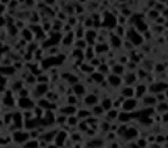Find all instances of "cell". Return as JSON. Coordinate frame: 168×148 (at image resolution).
<instances>
[{
    "mask_svg": "<svg viewBox=\"0 0 168 148\" xmlns=\"http://www.w3.org/2000/svg\"><path fill=\"white\" fill-rule=\"evenodd\" d=\"M139 107H141L139 99L135 97H131V98H125V99L122 101L121 110L126 111V112H133V111H137Z\"/></svg>",
    "mask_w": 168,
    "mask_h": 148,
    "instance_id": "1",
    "label": "cell"
},
{
    "mask_svg": "<svg viewBox=\"0 0 168 148\" xmlns=\"http://www.w3.org/2000/svg\"><path fill=\"white\" fill-rule=\"evenodd\" d=\"M105 81L108 82V86L113 90H118L120 87L124 85V81H122V77L121 75H117L113 73H109L105 75Z\"/></svg>",
    "mask_w": 168,
    "mask_h": 148,
    "instance_id": "2",
    "label": "cell"
},
{
    "mask_svg": "<svg viewBox=\"0 0 168 148\" xmlns=\"http://www.w3.org/2000/svg\"><path fill=\"white\" fill-rule=\"evenodd\" d=\"M167 87H168V81H155L154 84L148 85V93L158 94V93H163Z\"/></svg>",
    "mask_w": 168,
    "mask_h": 148,
    "instance_id": "3",
    "label": "cell"
},
{
    "mask_svg": "<svg viewBox=\"0 0 168 148\" xmlns=\"http://www.w3.org/2000/svg\"><path fill=\"white\" fill-rule=\"evenodd\" d=\"M139 103H141V107H154L156 105L155 94H153V93H146V94L139 99Z\"/></svg>",
    "mask_w": 168,
    "mask_h": 148,
    "instance_id": "4",
    "label": "cell"
},
{
    "mask_svg": "<svg viewBox=\"0 0 168 148\" xmlns=\"http://www.w3.org/2000/svg\"><path fill=\"white\" fill-rule=\"evenodd\" d=\"M134 91H135V98L141 99V98L148 93V85L146 82H142V81H138L135 85H134Z\"/></svg>",
    "mask_w": 168,
    "mask_h": 148,
    "instance_id": "5",
    "label": "cell"
},
{
    "mask_svg": "<svg viewBox=\"0 0 168 148\" xmlns=\"http://www.w3.org/2000/svg\"><path fill=\"white\" fill-rule=\"evenodd\" d=\"M122 40L124 38H121V37H118L117 35H114L113 32L110 31V35H109V37H108V44L110 45V48L112 49H114V50H120L121 49V45H122Z\"/></svg>",
    "mask_w": 168,
    "mask_h": 148,
    "instance_id": "6",
    "label": "cell"
},
{
    "mask_svg": "<svg viewBox=\"0 0 168 148\" xmlns=\"http://www.w3.org/2000/svg\"><path fill=\"white\" fill-rule=\"evenodd\" d=\"M83 103L86 107H92L93 105L100 102V98L97 94H93V93H89V94H84L83 97Z\"/></svg>",
    "mask_w": 168,
    "mask_h": 148,
    "instance_id": "7",
    "label": "cell"
},
{
    "mask_svg": "<svg viewBox=\"0 0 168 148\" xmlns=\"http://www.w3.org/2000/svg\"><path fill=\"white\" fill-rule=\"evenodd\" d=\"M118 94L124 98H131V97H135V91H134V86H130V85H122L120 87V91Z\"/></svg>",
    "mask_w": 168,
    "mask_h": 148,
    "instance_id": "8",
    "label": "cell"
},
{
    "mask_svg": "<svg viewBox=\"0 0 168 148\" xmlns=\"http://www.w3.org/2000/svg\"><path fill=\"white\" fill-rule=\"evenodd\" d=\"M122 81H124V85H130L134 86L138 82L135 72H125L124 75H122Z\"/></svg>",
    "mask_w": 168,
    "mask_h": 148,
    "instance_id": "9",
    "label": "cell"
},
{
    "mask_svg": "<svg viewBox=\"0 0 168 148\" xmlns=\"http://www.w3.org/2000/svg\"><path fill=\"white\" fill-rule=\"evenodd\" d=\"M93 49H95V53H96V54H104V53H108L109 50H112V48H110V45L108 44V41L95 44Z\"/></svg>",
    "mask_w": 168,
    "mask_h": 148,
    "instance_id": "10",
    "label": "cell"
},
{
    "mask_svg": "<svg viewBox=\"0 0 168 148\" xmlns=\"http://www.w3.org/2000/svg\"><path fill=\"white\" fill-rule=\"evenodd\" d=\"M117 122H118V123H125V124H129L130 122H133L131 112H126V111L120 110L118 117H117Z\"/></svg>",
    "mask_w": 168,
    "mask_h": 148,
    "instance_id": "11",
    "label": "cell"
},
{
    "mask_svg": "<svg viewBox=\"0 0 168 148\" xmlns=\"http://www.w3.org/2000/svg\"><path fill=\"white\" fill-rule=\"evenodd\" d=\"M167 68H168V62H154V66H153V73L154 74H160V73H164L167 72Z\"/></svg>",
    "mask_w": 168,
    "mask_h": 148,
    "instance_id": "12",
    "label": "cell"
},
{
    "mask_svg": "<svg viewBox=\"0 0 168 148\" xmlns=\"http://www.w3.org/2000/svg\"><path fill=\"white\" fill-rule=\"evenodd\" d=\"M126 72V68H125V65H122L120 62H114L113 65L110 66V73H113V74H117V75H124V73Z\"/></svg>",
    "mask_w": 168,
    "mask_h": 148,
    "instance_id": "13",
    "label": "cell"
},
{
    "mask_svg": "<svg viewBox=\"0 0 168 148\" xmlns=\"http://www.w3.org/2000/svg\"><path fill=\"white\" fill-rule=\"evenodd\" d=\"M72 91L76 97H83L86 94V86L84 84H80V82H76V84L72 85Z\"/></svg>",
    "mask_w": 168,
    "mask_h": 148,
    "instance_id": "14",
    "label": "cell"
},
{
    "mask_svg": "<svg viewBox=\"0 0 168 148\" xmlns=\"http://www.w3.org/2000/svg\"><path fill=\"white\" fill-rule=\"evenodd\" d=\"M91 114L93 115V117H96V118H103L104 114H105V110L101 107L100 103H96V105H93L91 107Z\"/></svg>",
    "mask_w": 168,
    "mask_h": 148,
    "instance_id": "15",
    "label": "cell"
},
{
    "mask_svg": "<svg viewBox=\"0 0 168 148\" xmlns=\"http://www.w3.org/2000/svg\"><path fill=\"white\" fill-rule=\"evenodd\" d=\"M154 111H155L156 114H163V112L168 111V101L156 102V105L154 106Z\"/></svg>",
    "mask_w": 168,
    "mask_h": 148,
    "instance_id": "16",
    "label": "cell"
},
{
    "mask_svg": "<svg viewBox=\"0 0 168 148\" xmlns=\"http://www.w3.org/2000/svg\"><path fill=\"white\" fill-rule=\"evenodd\" d=\"M126 31H127V26L126 25H118V24H116V26L112 29V32H113L114 35H117V36L121 37V38H125Z\"/></svg>",
    "mask_w": 168,
    "mask_h": 148,
    "instance_id": "17",
    "label": "cell"
},
{
    "mask_svg": "<svg viewBox=\"0 0 168 148\" xmlns=\"http://www.w3.org/2000/svg\"><path fill=\"white\" fill-rule=\"evenodd\" d=\"M99 103L101 105V107L104 108L105 111H108L109 108L113 107V98H112V97H105V98H103V99L100 101Z\"/></svg>",
    "mask_w": 168,
    "mask_h": 148,
    "instance_id": "18",
    "label": "cell"
},
{
    "mask_svg": "<svg viewBox=\"0 0 168 148\" xmlns=\"http://www.w3.org/2000/svg\"><path fill=\"white\" fill-rule=\"evenodd\" d=\"M135 75H137V79L138 81L144 82V81H146V78H147V75H148V72H147V70H144L143 68L138 66L137 70H135Z\"/></svg>",
    "mask_w": 168,
    "mask_h": 148,
    "instance_id": "19",
    "label": "cell"
},
{
    "mask_svg": "<svg viewBox=\"0 0 168 148\" xmlns=\"http://www.w3.org/2000/svg\"><path fill=\"white\" fill-rule=\"evenodd\" d=\"M121 49H124V52H131L134 50V49H137L135 46H134V44L130 41V40H127V38H124L122 40V45H121Z\"/></svg>",
    "mask_w": 168,
    "mask_h": 148,
    "instance_id": "20",
    "label": "cell"
},
{
    "mask_svg": "<svg viewBox=\"0 0 168 148\" xmlns=\"http://www.w3.org/2000/svg\"><path fill=\"white\" fill-rule=\"evenodd\" d=\"M76 106L75 105H67L64 106L63 108H60V112H62L63 115H66V117H69V115H72V114H76Z\"/></svg>",
    "mask_w": 168,
    "mask_h": 148,
    "instance_id": "21",
    "label": "cell"
},
{
    "mask_svg": "<svg viewBox=\"0 0 168 148\" xmlns=\"http://www.w3.org/2000/svg\"><path fill=\"white\" fill-rule=\"evenodd\" d=\"M79 118L76 117V114H72V115H69L67 117V120H66V126L69 127H76V124L79 123Z\"/></svg>",
    "mask_w": 168,
    "mask_h": 148,
    "instance_id": "22",
    "label": "cell"
},
{
    "mask_svg": "<svg viewBox=\"0 0 168 148\" xmlns=\"http://www.w3.org/2000/svg\"><path fill=\"white\" fill-rule=\"evenodd\" d=\"M88 46V44L86 41V38H75L74 41V48L75 49H80V50H84Z\"/></svg>",
    "mask_w": 168,
    "mask_h": 148,
    "instance_id": "23",
    "label": "cell"
},
{
    "mask_svg": "<svg viewBox=\"0 0 168 148\" xmlns=\"http://www.w3.org/2000/svg\"><path fill=\"white\" fill-rule=\"evenodd\" d=\"M91 78L93 81V84H101V82L105 79V75L103 73H100V72H92L91 73Z\"/></svg>",
    "mask_w": 168,
    "mask_h": 148,
    "instance_id": "24",
    "label": "cell"
},
{
    "mask_svg": "<svg viewBox=\"0 0 168 148\" xmlns=\"http://www.w3.org/2000/svg\"><path fill=\"white\" fill-rule=\"evenodd\" d=\"M89 115H92V114H91V110H87V108H84V110H83V108H80V110L76 111V117L79 118L80 120H86V119L89 117Z\"/></svg>",
    "mask_w": 168,
    "mask_h": 148,
    "instance_id": "25",
    "label": "cell"
},
{
    "mask_svg": "<svg viewBox=\"0 0 168 148\" xmlns=\"http://www.w3.org/2000/svg\"><path fill=\"white\" fill-rule=\"evenodd\" d=\"M135 146L137 147H148V141L144 135H139L135 139Z\"/></svg>",
    "mask_w": 168,
    "mask_h": 148,
    "instance_id": "26",
    "label": "cell"
},
{
    "mask_svg": "<svg viewBox=\"0 0 168 148\" xmlns=\"http://www.w3.org/2000/svg\"><path fill=\"white\" fill-rule=\"evenodd\" d=\"M104 139L106 143H109V141H113L116 139H118V135H117V132H114V131H108V132H105L104 134Z\"/></svg>",
    "mask_w": 168,
    "mask_h": 148,
    "instance_id": "27",
    "label": "cell"
},
{
    "mask_svg": "<svg viewBox=\"0 0 168 148\" xmlns=\"http://www.w3.org/2000/svg\"><path fill=\"white\" fill-rule=\"evenodd\" d=\"M116 23L118 24V25H126V26H127V24H129V19L126 17V16L118 13V15L116 16Z\"/></svg>",
    "mask_w": 168,
    "mask_h": 148,
    "instance_id": "28",
    "label": "cell"
},
{
    "mask_svg": "<svg viewBox=\"0 0 168 148\" xmlns=\"http://www.w3.org/2000/svg\"><path fill=\"white\" fill-rule=\"evenodd\" d=\"M97 70H99L100 73H103L104 75H106V74L110 73V66H109L108 64H101V65H100V66L97 68Z\"/></svg>",
    "mask_w": 168,
    "mask_h": 148,
    "instance_id": "29",
    "label": "cell"
},
{
    "mask_svg": "<svg viewBox=\"0 0 168 148\" xmlns=\"http://www.w3.org/2000/svg\"><path fill=\"white\" fill-rule=\"evenodd\" d=\"M166 23H167V20H166V17H164L163 15H159L158 17L154 20V24L155 25H166Z\"/></svg>",
    "mask_w": 168,
    "mask_h": 148,
    "instance_id": "30",
    "label": "cell"
},
{
    "mask_svg": "<svg viewBox=\"0 0 168 148\" xmlns=\"http://www.w3.org/2000/svg\"><path fill=\"white\" fill-rule=\"evenodd\" d=\"M153 8H154V9H156L158 12H160V13H161V11H163V9L166 8V4H164V3H160V2H158V0H156Z\"/></svg>",
    "mask_w": 168,
    "mask_h": 148,
    "instance_id": "31",
    "label": "cell"
},
{
    "mask_svg": "<svg viewBox=\"0 0 168 148\" xmlns=\"http://www.w3.org/2000/svg\"><path fill=\"white\" fill-rule=\"evenodd\" d=\"M160 118H161V124H163V126L168 124V111L160 114Z\"/></svg>",
    "mask_w": 168,
    "mask_h": 148,
    "instance_id": "32",
    "label": "cell"
},
{
    "mask_svg": "<svg viewBox=\"0 0 168 148\" xmlns=\"http://www.w3.org/2000/svg\"><path fill=\"white\" fill-rule=\"evenodd\" d=\"M155 98H156V102L167 101V98H166V95H164V93H158V94H155Z\"/></svg>",
    "mask_w": 168,
    "mask_h": 148,
    "instance_id": "33",
    "label": "cell"
},
{
    "mask_svg": "<svg viewBox=\"0 0 168 148\" xmlns=\"http://www.w3.org/2000/svg\"><path fill=\"white\" fill-rule=\"evenodd\" d=\"M58 52H59L58 48H53V49L50 48V49H49V54H50V56H57Z\"/></svg>",
    "mask_w": 168,
    "mask_h": 148,
    "instance_id": "34",
    "label": "cell"
},
{
    "mask_svg": "<svg viewBox=\"0 0 168 148\" xmlns=\"http://www.w3.org/2000/svg\"><path fill=\"white\" fill-rule=\"evenodd\" d=\"M160 15H163L164 17H166V20H168V7H166L163 11H161V13Z\"/></svg>",
    "mask_w": 168,
    "mask_h": 148,
    "instance_id": "35",
    "label": "cell"
},
{
    "mask_svg": "<svg viewBox=\"0 0 168 148\" xmlns=\"http://www.w3.org/2000/svg\"><path fill=\"white\" fill-rule=\"evenodd\" d=\"M45 3H46L47 5H53L55 3V0H45Z\"/></svg>",
    "mask_w": 168,
    "mask_h": 148,
    "instance_id": "36",
    "label": "cell"
},
{
    "mask_svg": "<svg viewBox=\"0 0 168 148\" xmlns=\"http://www.w3.org/2000/svg\"><path fill=\"white\" fill-rule=\"evenodd\" d=\"M120 3H122V4H127L129 2H131V0H118Z\"/></svg>",
    "mask_w": 168,
    "mask_h": 148,
    "instance_id": "37",
    "label": "cell"
},
{
    "mask_svg": "<svg viewBox=\"0 0 168 148\" xmlns=\"http://www.w3.org/2000/svg\"><path fill=\"white\" fill-rule=\"evenodd\" d=\"M164 93V95H166V98H167V101H168V87H167V89L163 91Z\"/></svg>",
    "mask_w": 168,
    "mask_h": 148,
    "instance_id": "38",
    "label": "cell"
},
{
    "mask_svg": "<svg viewBox=\"0 0 168 148\" xmlns=\"http://www.w3.org/2000/svg\"><path fill=\"white\" fill-rule=\"evenodd\" d=\"M166 7H168V0H167V2H166Z\"/></svg>",
    "mask_w": 168,
    "mask_h": 148,
    "instance_id": "39",
    "label": "cell"
}]
</instances>
